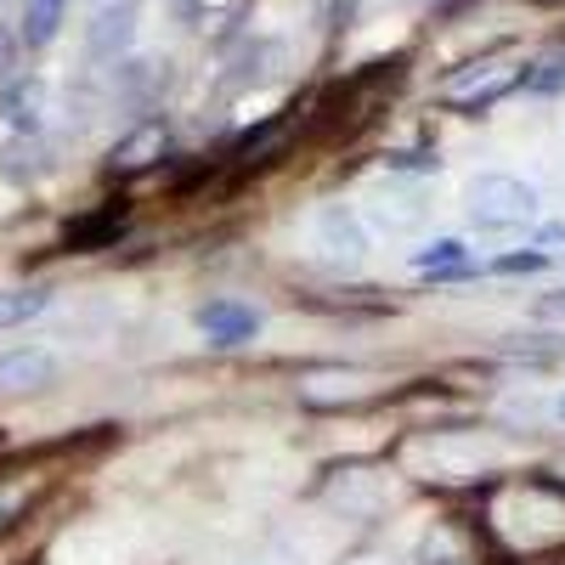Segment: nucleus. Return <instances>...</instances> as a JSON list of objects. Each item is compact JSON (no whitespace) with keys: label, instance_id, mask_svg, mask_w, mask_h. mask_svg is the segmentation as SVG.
I'll list each match as a JSON object with an SVG mask.
<instances>
[{"label":"nucleus","instance_id":"12","mask_svg":"<svg viewBox=\"0 0 565 565\" xmlns=\"http://www.w3.org/2000/svg\"><path fill=\"white\" fill-rule=\"evenodd\" d=\"M57 23H63V12H57V7H34V0H29V18H23V40H29V45H45V40L57 34Z\"/></svg>","mask_w":565,"mask_h":565},{"label":"nucleus","instance_id":"4","mask_svg":"<svg viewBox=\"0 0 565 565\" xmlns=\"http://www.w3.org/2000/svg\"><path fill=\"white\" fill-rule=\"evenodd\" d=\"M199 334H204L210 345H244V340L260 334V311L244 306V300H210V306L199 311Z\"/></svg>","mask_w":565,"mask_h":565},{"label":"nucleus","instance_id":"8","mask_svg":"<svg viewBox=\"0 0 565 565\" xmlns=\"http://www.w3.org/2000/svg\"><path fill=\"white\" fill-rule=\"evenodd\" d=\"M40 114H45V85L40 79H12L0 90V119L12 130H40Z\"/></svg>","mask_w":565,"mask_h":565},{"label":"nucleus","instance_id":"9","mask_svg":"<svg viewBox=\"0 0 565 565\" xmlns=\"http://www.w3.org/2000/svg\"><path fill=\"white\" fill-rule=\"evenodd\" d=\"M130 34H136V7H108V12H97V23H90V57H119L125 45H130Z\"/></svg>","mask_w":565,"mask_h":565},{"label":"nucleus","instance_id":"7","mask_svg":"<svg viewBox=\"0 0 565 565\" xmlns=\"http://www.w3.org/2000/svg\"><path fill=\"white\" fill-rule=\"evenodd\" d=\"M362 396H367V373H356V367H328V373H311L300 385L306 407H345V402H362Z\"/></svg>","mask_w":565,"mask_h":565},{"label":"nucleus","instance_id":"6","mask_svg":"<svg viewBox=\"0 0 565 565\" xmlns=\"http://www.w3.org/2000/svg\"><path fill=\"white\" fill-rule=\"evenodd\" d=\"M52 380H57V356L40 351V345H23V351H7V356H0V391H7V396L45 391Z\"/></svg>","mask_w":565,"mask_h":565},{"label":"nucleus","instance_id":"17","mask_svg":"<svg viewBox=\"0 0 565 565\" xmlns=\"http://www.w3.org/2000/svg\"><path fill=\"white\" fill-rule=\"evenodd\" d=\"M34 7H57V12H63V0H34Z\"/></svg>","mask_w":565,"mask_h":565},{"label":"nucleus","instance_id":"14","mask_svg":"<svg viewBox=\"0 0 565 565\" xmlns=\"http://www.w3.org/2000/svg\"><path fill=\"white\" fill-rule=\"evenodd\" d=\"M543 266H548V255H537V249H532V255H503V260H498V271H509V277H514V271H543Z\"/></svg>","mask_w":565,"mask_h":565},{"label":"nucleus","instance_id":"2","mask_svg":"<svg viewBox=\"0 0 565 565\" xmlns=\"http://www.w3.org/2000/svg\"><path fill=\"white\" fill-rule=\"evenodd\" d=\"M526 79L521 63H509V57H492V63H469L463 74H452L441 85V103L447 108H463V114H476V108H492L498 97H509L514 85Z\"/></svg>","mask_w":565,"mask_h":565},{"label":"nucleus","instance_id":"5","mask_svg":"<svg viewBox=\"0 0 565 565\" xmlns=\"http://www.w3.org/2000/svg\"><path fill=\"white\" fill-rule=\"evenodd\" d=\"M164 153H170V130H164L159 119H148V125H136L125 141H114L108 170H119V175H136V170H153Z\"/></svg>","mask_w":565,"mask_h":565},{"label":"nucleus","instance_id":"1","mask_svg":"<svg viewBox=\"0 0 565 565\" xmlns=\"http://www.w3.org/2000/svg\"><path fill=\"white\" fill-rule=\"evenodd\" d=\"M537 215V193L514 175H481L469 186V221L487 226V232H509V226H526Z\"/></svg>","mask_w":565,"mask_h":565},{"label":"nucleus","instance_id":"18","mask_svg":"<svg viewBox=\"0 0 565 565\" xmlns=\"http://www.w3.org/2000/svg\"><path fill=\"white\" fill-rule=\"evenodd\" d=\"M559 418H565V396H559Z\"/></svg>","mask_w":565,"mask_h":565},{"label":"nucleus","instance_id":"10","mask_svg":"<svg viewBox=\"0 0 565 565\" xmlns=\"http://www.w3.org/2000/svg\"><path fill=\"white\" fill-rule=\"evenodd\" d=\"M413 266H418L424 277H458V271H469V249H463L458 238H436L430 249L413 255Z\"/></svg>","mask_w":565,"mask_h":565},{"label":"nucleus","instance_id":"13","mask_svg":"<svg viewBox=\"0 0 565 565\" xmlns=\"http://www.w3.org/2000/svg\"><path fill=\"white\" fill-rule=\"evenodd\" d=\"M526 85L532 90H559L565 85V52H548L537 68H526Z\"/></svg>","mask_w":565,"mask_h":565},{"label":"nucleus","instance_id":"3","mask_svg":"<svg viewBox=\"0 0 565 565\" xmlns=\"http://www.w3.org/2000/svg\"><path fill=\"white\" fill-rule=\"evenodd\" d=\"M317 249H322L328 260L356 266V260L367 255V232H362V221H356L345 204H322V210H317Z\"/></svg>","mask_w":565,"mask_h":565},{"label":"nucleus","instance_id":"15","mask_svg":"<svg viewBox=\"0 0 565 565\" xmlns=\"http://www.w3.org/2000/svg\"><path fill=\"white\" fill-rule=\"evenodd\" d=\"M543 322H565V289H554V295H543L537 306H532Z\"/></svg>","mask_w":565,"mask_h":565},{"label":"nucleus","instance_id":"11","mask_svg":"<svg viewBox=\"0 0 565 565\" xmlns=\"http://www.w3.org/2000/svg\"><path fill=\"white\" fill-rule=\"evenodd\" d=\"M45 306H52L45 289H0V328H18V322L40 317Z\"/></svg>","mask_w":565,"mask_h":565},{"label":"nucleus","instance_id":"16","mask_svg":"<svg viewBox=\"0 0 565 565\" xmlns=\"http://www.w3.org/2000/svg\"><path fill=\"white\" fill-rule=\"evenodd\" d=\"M0 68H7V34H0Z\"/></svg>","mask_w":565,"mask_h":565}]
</instances>
